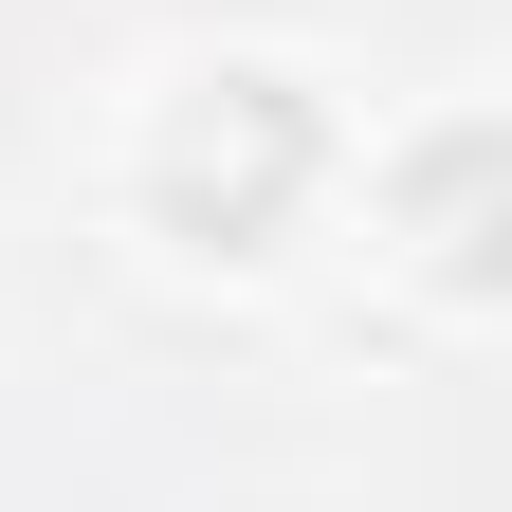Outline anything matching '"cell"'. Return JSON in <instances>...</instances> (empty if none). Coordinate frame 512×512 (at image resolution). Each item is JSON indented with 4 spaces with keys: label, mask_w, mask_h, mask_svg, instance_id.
<instances>
[{
    "label": "cell",
    "mask_w": 512,
    "mask_h": 512,
    "mask_svg": "<svg viewBox=\"0 0 512 512\" xmlns=\"http://www.w3.org/2000/svg\"><path fill=\"white\" fill-rule=\"evenodd\" d=\"M293 183H311V110L275 92V74H220V110H183L165 128V220L183 238H220V256H256L293 220Z\"/></svg>",
    "instance_id": "obj_1"
}]
</instances>
